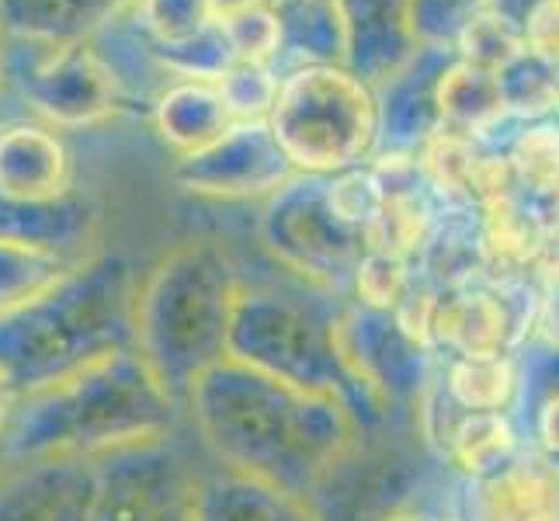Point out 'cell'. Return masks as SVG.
<instances>
[{
  "label": "cell",
  "mask_w": 559,
  "mask_h": 521,
  "mask_svg": "<svg viewBox=\"0 0 559 521\" xmlns=\"http://www.w3.org/2000/svg\"><path fill=\"white\" fill-rule=\"evenodd\" d=\"M188 411L226 470L306 497L358 452V414L341 396L306 393L223 358L188 386Z\"/></svg>",
  "instance_id": "1"
},
{
  "label": "cell",
  "mask_w": 559,
  "mask_h": 521,
  "mask_svg": "<svg viewBox=\"0 0 559 521\" xmlns=\"http://www.w3.org/2000/svg\"><path fill=\"white\" fill-rule=\"evenodd\" d=\"M178 403L146 369L136 347H122L32 393H17L0 431L4 462L84 455L175 431Z\"/></svg>",
  "instance_id": "2"
},
{
  "label": "cell",
  "mask_w": 559,
  "mask_h": 521,
  "mask_svg": "<svg viewBox=\"0 0 559 521\" xmlns=\"http://www.w3.org/2000/svg\"><path fill=\"white\" fill-rule=\"evenodd\" d=\"M136 272L126 258L102 254L17 310L0 313V379L32 393L111 352L132 347Z\"/></svg>",
  "instance_id": "3"
},
{
  "label": "cell",
  "mask_w": 559,
  "mask_h": 521,
  "mask_svg": "<svg viewBox=\"0 0 559 521\" xmlns=\"http://www.w3.org/2000/svg\"><path fill=\"white\" fill-rule=\"evenodd\" d=\"M240 272L212 240H185L136 285L132 347L170 400H181L205 369L226 358V331Z\"/></svg>",
  "instance_id": "4"
},
{
  "label": "cell",
  "mask_w": 559,
  "mask_h": 521,
  "mask_svg": "<svg viewBox=\"0 0 559 521\" xmlns=\"http://www.w3.org/2000/svg\"><path fill=\"white\" fill-rule=\"evenodd\" d=\"M310 288L313 285L299 282L296 293L275 282L240 279L226 331V358L275 376L296 390L341 396L355 414L369 411L361 390L344 372L334 352L331 323L337 313V296L306 299Z\"/></svg>",
  "instance_id": "5"
},
{
  "label": "cell",
  "mask_w": 559,
  "mask_h": 521,
  "mask_svg": "<svg viewBox=\"0 0 559 521\" xmlns=\"http://www.w3.org/2000/svg\"><path fill=\"white\" fill-rule=\"evenodd\" d=\"M267 126L296 174L331 178L372 161L376 91L344 63H302L282 73Z\"/></svg>",
  "instance_id": "6"
},
{
  "label": "cell",
  "mask_w": 559,
  "mask_h": 521,
  "mask_svg": "<svg viewBox=\"0 0 559 521\" xmlns=\"http://www.w3.org/2000/svg\"><path fill=\"white\" fill-rule=\"evenodd\" d=\"M258 237L288 275L326 296L352 288L355 264L365 254L361 229L344 223L326 202L323 174H296L264 199Z\"/></svg>",
  "instance_id": "7"
},
{
  "label": "cell",
  "mask_w": 559,
  "mask_h": 521,
  "mask_svg": "<svg viewBox=\"0 0 559 521\" xmlns=\"http://www.w3.org/2000/svg\"><path fill=\"white\" fill-rule=\"evenodd\" d=\"M4 87H11L35 115L63 129H84L108 122L126 108L111 73L91 43L43 46L4 38L0 43Z\"/></svg>",
  "instance_id": "8"
},
{
  "label": "cell",
  "mask_w": 559,
  "mask_h": 521,
  "mask_svg": "<svg viewBox=\"0 0 559 521\" xmlns=\"http://www.w3.org/2000/svg\"><path fill=\"white\" fill-rule=\"evenodd\" d=\"M91 521H195L199 476L170 435L94 455Z\"/></svg>",
  "instance_id": "9"
},
{
  "label": "cell",
  "mask_w": 559,
  "mask_h": 521,
  "mask_svg": "<svg viewBox=\"0 0 559 521\" xmlns=\"http://www.w3.org/2000/svg\"><path fill=\"white\" fill-rule=\"evenodd\" d=\"M334 352L361 390L369 414H382L400 396H420L431 386V352L403 338L393 313L337 306L331 323Z\"/></svg>",
  "instance_id": "10"
},
{
  "label": "cell",
  "mask_w": 559,
  "mask_h": 521,
  "mask_svg": "<svg viewBox=\"0 0 559 521\" xmlns=\"http://www.w3.org/2000/svg\"><path fill=\"white\" fill-rule=\"evenodd\" d=\"M296 178L267 119L237 122L216 143L178 157L170 181L185 196L216 202H250L272 199L282 185Z\"/></svg>",
  "instance_id": "11"
},
{
  "label": "cell",
  "mask_w": 559,
  "mask_h": 521,
  "mask_svg": "<svg viewBox=\"0 0 559 521\" xmlns=\"http://www.w3.org/2000/svg\"><path fill=\"white\" fill-rule=\"evenodd\" d=\"M94 497L98 473L84 455L4 462L0 470V521H91Z\"/></svg>",
  "instance_id": "12"
},
{
  "label": "cell",
  "mask_w": 559,
  "mask_h": 521,
  "mask_svg": "<svg viewBox=\"0 0 559 521\" xmlns=\"http://www.w3.org/2000/svg\"><path fill=\"white\" fill-rule=\"evenodd\" d=\"M455 60L452 46L420 43L414 56L403 63L390 81L376 87L379 108V137L376 153H417L438 132L435 91L438 76Z\"/></svg>",
  "instance_id": "13"
},
{
  "label": "cell",
  "mask_w": 559,
  "mask_h": 521,
  "mask_svg": "<svg viewBox=\"0 0 559 521\" xmlns=\"http://www.w3.org/2000/svg\"><path fill=\"white\" fill-rule=\"evenodd\" d=\"M105 202L81 188H67L52 199H11L0 191V240L49 254L84 261V250L98 240Z\"/></svg>",
  "instance_id": "14"
},
{
  "label": "cell",
  "mask_w": 559,
  "mask_h": 521,
  "mask_svg": "<svg viewBox=\"0 0 559 521\" xmlns=\"http://www.w3.org/2000/svg\"><path fill=\"white\" fill-rule=\"evenodd\" d=\"M334 4L344 35V67L376 91L420 46L414 35V0H334Z\"/></svg>",
  "instance_id": "15"
},
{
  "label": "cell",
  "mask_w": 559,
  "mask_h": 521,
  "mask_svg": "<svg viewBox=\"0 0 559 521\" xmlns=\"http://www.w3.org/2000/svg\"><path fill=\"white\" fill-rule=\"evenodd\" d=\"M518 341H525L522 327L493 282L438 293L431 352H449L452 358H493L511 355Z\"/></svg>",
  "instance_id": "16"
},
{
  "label": "cell",
  "mask_w": 559,
  "mask_h": 521,
  "mask_svg": "<svg viewBox=\"0 0 559 521\" xmlns=\"http://www.w3.org/2000/svg\"><path fill=\"white\" fill-rule=\"evenodd\" d=\"M469 521H559V466L543 452L518 455L504 473L469 479Z\"/></svg>",
  "instance_id": "17"
},
{
  "label": "cell",
  "mask_w": 559,
  "mask_h": 521,
  "mask_svg": "<svg viewBox=\"0 0 559 521\" xmlns=\"http://www.w3.org/2000/svg\"><path fill=\"white\" fill-rule=\"evenodd\" d=\"M417 282L449 293L487 282V254L484 229H479V209L473 205H445L438 212L428 240L411 261Z\"/></svg>",
  "instance_id": "18"
},
{
  "label": "cell",
  "mask_w": 559,
  "mask_h": 521,
  "mask_svg": "<svg viewBox=\"0 0 559 521\" xmlns=\"http://www.w3.org/2000/svg\"><path fill=\"white\" fill-rule=\"evenodd\" d=\"M195 521H323L306 497L240 470L199 476Z\"/></svg>",
  "instance_id": "19"
},
{
  "label": "cell",
  "mask_w": 559,
  "mask_h": 521,
  "mask_svg": "<svg viewBox=\"0 0 559 521\" xmlns=\"http://www.w3.org/2000/svg\"><path fill=\"white\" fill-rule=\"evenodd\" d=\"M70 188V150L46 126L0 129V191L11 199H52Z\"/></svg>",
  "instance_id": "20"
},
{
  "label": "cell",
  "mask_w": 559,
  "mask_h": 521,
  "mask_svg": "<svg viewBox=\"0 0 559 521\" xmlns=\"http://www.w3.org/2000/svg\"><path fill=\"white\" fill-rule=\"evenodd\" d=\"M132 0H0V38L43 46L87 43Z\"/></svg>",
  "instance_id": "21"
},
{
  "label": "cell",
  "mask_w": 559,
  "mask_h": 521,
  "mask_svg": "<svg viewBox=\"0 0 559 521\" xmlns=\"http://www.w3.org/2000/svg\"><path fill=\"white\" fill-rule=\"evenodd\" d=\"M153 126L157 137L175 146L181 157L216 143L223 132L237 126L219 84L212 81H175L153 102Z\"/></svg>",
  "instance_id": "22"
},
{
  "label": "cell",
  "mask_w": 559,
  "mask_h": 521,
  "mask_svg": "<svg viewBox=\"0 0 559 521\" xmlns=\"http://www.w3.org/2000/svg\"><path fill=\"white\" fill-rule=\"evenodd\" d=\"M438 132L487 140L497 126H504L511 115L500 98V81L493 70H479L462 60H452L438 76L435 91Z\"/></svg>",
  "instance_id": "23"
},
{
  "label": "cell",
  "mask_w": 559,
  "mask_h": 521,
  "mask_svg": "<svg viewBox=\"0 0 559 521\" xmlns=\"http://www.w3.org/2000/svg\"><path fill=\"white\" fill-rule=\"evenodd\" d=\"M479 229H484L487 282L490 279H535V264H538V254H543L546 234L522 191L479 209Z\"/></svg>",
  "instance_id": "24"
},
{
  "label": "cell",
  "mask_w": 559,
  "mask_h": 521,
  "mask_svg": "<svg viewBox=\"0 0 559 521\" xmlns=\"http://www.w3.org/2000/svg\"><path fill=\"white\" fill-rule=\"evenodd\" d=\"M282 25V60L275 73L302 63H344V35L334 0H264Z\"/></svg>",
  "instance_id": "25"
},
{
  "label": "cell",
  "mask_w": 559,
  "mask_h": 521,
  "mask_svg": "<svg viewBox=\"0 0 559 521\" xmlns=\"http://www.w3.org/2000/svg\"><path fill=\"white\" fill-rule=\"evenodd\" d=\"M441 452L452 459V466L469 479H490L504 473L511 462L522 455L518 449L514 421L500 411H476L459 414L449 435L441 438Z\"/></svg>",
  "instance_id": "26"
},
{
  "label": "cell",
  "mask_w": 559,
  "mask_h": 521,
  "mask_svg": "<svg viewBox=\"0 0 559 521\" xmlns=\"http://www.w3.org/2000/svg\"><path fill=\"white\" fill-rule=\"evenodd\" d=\"M508 157L518 191L525 196H546L559 188V119L514 122L508 119L484 140Z\"/></svg>",
  "instance_id": "27"
},
{
  "label": "cell",
  "mask_w": 559,
  "mask_h": 521,
  "mask_svg": "<svg viewBox=\"0 0 559 521\" xmlns=\"http://www.w3.org/2000/svg\"><path fill=\"white\" fill-rule=\"evenodd\" d=\"M441 393L462 414H476V411L508 414V407L518 400V362L511 355L452 358L445 369V382H441Z\"/></svg>",
  "instance_id": "28"
},
{
  "label": "cell",
  "mask_w": 559,
  "mask_h": 521,
  "mask_svg": "<svg viewBox=\"0 0 559 521\" xmlns=\"http://www.w3.org/2000/svg\"><path fill=\"white\" fill-rule=\"evenodd\" d=\"M84 261L0 240V313L17 310V306L32 303L35 296L49 293L56 282H63Z\"/></svg>",
  "instance_id": "29"
},
{
  "label": "cell",
  "mask_w": 559,
  "mask_h": 521,
  "mask_svg": "<svg viewBox=\"0 0 559 521\" xmlns=\"http://www.w3.org/2000/svg\"><path fill=\"white\" fill-rule=\"evenodd\" d=\"M500 98L514 122H535L549 119L559 102V67L538 60L535 52L522 49L514 60L497 70Z\"/></svg>",
  "instance_id": "30"
},
{
  "label": "cell",
  "mask_w": 559,
  "mask_h": 521,
  "mask_svg": "<svg viewBox=\"0 0 559 521\" xmlns=\"http://www.w3.org/2000/svg\"><path fill=\"white\" fill-rule=\"evenodd\" d=\"M153 56H157V63L175 76V81H212L216 84L229 67H237V56L226 43L219 17L195 38H185V43H153Z\"/></svg>",
  "instance_id": "31"
},
{
  "label": "cell",
  "mask_w": 559,
  "mask_h": 521,
  "mask_svg": "<svg viewBox=\"0 0 559 521\" xmlns=\"http://www.w3.org/2000/svg\"><path fill=\"white\" fill-rule=\"evenodd\" d=\"M219 25L226 32V43L234 49L237 63L275 67L282 60V25L264 4L226 14V17H219Z\"/></svg>",
  "instance_id": "32"
},
{
  "label": "cell",
  "mask_w": 559,
  "mask_h": 521,
  "mask_svg": "<svg viewBox=\"0 0 559 521\" xmlns=\"http://www.w3.org/2000/svg\"><path fill=\"white\" fill-rule=\"evenodd\" d=\"M352 288H355V303L365 306V310L393 313L411 288V261L365 250L361 261L355 264Z\"/></svg>",
  "instance_id": "33"
},
{
  "label": "cell",
  "mask_w": 559,
  "mask_h": 521,
  "mask_svg": "<svg viewBox=\"0 0 559 521\" xmlns=\"http://www.w3.org/2000/svg\"><path fill=\"white\" fill-rule=\"evenodd\" d=\"M216 84L223 91L229 111H234V119L254 122V119H267V115H272L282 76L275 73V67L237 63V67H229Z\"/></svg>",
  "instance_id": "34"
},
{
  "label": "cell",
  "mask_w": 559,
  "mask_h": 521,
  "mask_svg": "<svg viewBox=\"0 0 559 521\" xmlns=\"http://www.w3.org/2000/svg\"><path fill=\"white\" fill-rule=\"evenodd\" d=\"M132 11L153 43H185L216 22L209 0H136Z\"/></svg>",
  "instance_id": "35"
},
{
  "label": "cell",
  "mask_w": 559,
  "mask_h": 521,
  "mask_svg": "<svg viewBox=\"0 0 559 521\" xmlns=\"http://www.w3.org/2000/svg\"><path fill=\"white\" fill-rule=\"evenodd\" d=\"M455 60L479 67V70H504L518 52H522V38H514L504 25H497L487 11H479L473 22L455 35Z\"/></svg>",
  "instance_id": "36"
},
{
  "label": "cell",
  "mask_w": 559,
  "mask_h": 521,
  "mask_svg": "<svg viewBox=\"0 0 559 521\" xmlns=\"http://www.w3.org/2000/svg\"><path fill=\"white\" fill-rule=\"evenodd\" d=\"M326 202H331V209L348 226L365 229V223L376 216V209L382 202V188L376 181L372 167L361 164L352 170L331 174V178H326Z\"/></svg>",
  "instance_id": "37"
},
{
  "label": "cell",
  "mask_w": 559,
  "mask_h": 521,
  "mask_svg": "<svg viewBox=\"0 0 559 521\" xmlns=\"http://www.w3.org/2000/svg\"><path fill=\"white\" fill-rule=\"evenodd\" d=\"M487 0H414V35L417 43L452 46L455 35L484 11Z\"/></svg>",
  "instance_id": "38"
},
{
  "label": "cell",
  "mask_w": 559,
  "mask_h": 521,
  "mask_svg": "<svg viewBox=\"0 0 559 521\" xmlns=\"http://www.w3.org/2000/svg\"><path fill=\"white\" fill-rule=\"evenodd\" d=\"M522 46L535 52L538 60L559 67V0H543V4L535 8V14L525 25Z\"/></svg>",
  "instance_id": "39"
},
{
  "label": "cell",
  "mask_w": 559,
  "mask_h": 521,
  "mask_svg": "<svg viewBox=\"0 0 559 521\" xmlns=\"http://www.w3.org/2000/svg\"><path fill=\"white\" fill-rule=\"evenodd\" d=\"M535 421V438H538V452L552 459L559 466V393L543 400L532 414Z\"/></svg>",
  "instance_id": "40"
},
{
  "label": "cell",
  "mask_w": 559,
  "mask_h": 521,
  "mask_svg": "<svg viewBox=\"0 0 559 521\" xmlns=\"http://www.w3.org/2000/svg\"><path fill=\"white\" fill-rule=\"evenodd\" d=\"M538 4H543V0H487L484 11L493 17L497 25H504L514 38H522L528 17L535 14Z\"/></svg>",
  "instance_id": "41"
},
{
  "label": "cell",
  "mask_w": 559,
  "mask_h": 521,
  "mask_svg": "<svg viewBox=\"0 0 559 521\" xmlns=\"http://www.w3.org/2000/svg\"><path fill=\"white\" fill-rule=\"evenodd\" d=\"M538 334H543V344L559 347V282L543 288V306H538Z\"/></svg>",
  "instance_id": "42"
},
{
  "label": "cell",
  "mask_w": 559,
  "mask_h": 521,
  "mask_svg": "<svg viewBox=\"0 0 559 521\" xmlns=\"http://www.w3.org/2000/svg\"><path fill=\"white\" fill-rule=\"evenodd\" d=\"M254 4H264V0H209V8L216 17H226V14H237V11H247Z\"/></svg>",
  "instance_id": "43"
},
{
  "label": "cell",
  "mask_w": 559,
  "mask_h": 521,
  "mask_svg": "<svg viewBox=\"0 0 559 521\" xmlns=\"http://www.w3.org/2000/svg\"><path fill=\"white\" fill-rule=\"evenodd\" d=\"M11 403H14V393H11V386L0 379V431H4V421L11 414Z\"/></svg>",
  "instance_id": "44"
},
{
  "label": "cell",
  "mask_w": 559,
  "mask_h": 521,
  "mask_svg": "<svg viewBox=\"0 0 559 521\" xmlns=\"http://www.w3.org/2000/svg\"><path fill=\"white\" fill-rule=\"evenodd\" d=\"M382 521H428V518H417V514H385Z\"/></svg>",
  "instance_id": "45"
},
{
  "label": "cell",
  "mask_w": 559,
  "mask_h": 521,
  "mask_svg": "<svg viewBox=\"0 0 559 521\" xmlns=\"http://www.w3.org/2000/svg\"><path fill=\"white\" fill-rule=\"evenodd\" d=\"M4 43V38H0ZM0 98H4V67H0Z\"/></svg>",
  "instance_id": "46"
},
{
  "label": "cell",
  "mask_w": 559,
  "mask_h": 521,
  "mask_svg": "<svg viewBox=\"0 0 559 521\" xmlns=\"http://www.w3.org/2000/svg\"><path fill=\"white\" fill-rule=\"evenodd\" d=\"M552 115H556V119H559V102H556V111H552Z\"/></svg>",
  "instance_id": "47"
},
{
  "label": "cell",
  "mask_w": 559,
  "mask_h": 521,
  "mask_svg": "<svg viewBox=\"0 0 559 521\" xmlns=\"http://www.w3.org/2000/svg\"><path fill=\"white\" fill-rule=\"evenodd\" d=\"M0 470H4V455H0Z\"/></svg>",
  "instance_id": "48"
}]
</instances>
